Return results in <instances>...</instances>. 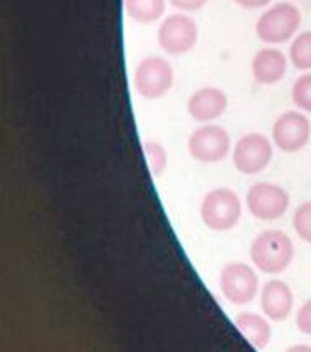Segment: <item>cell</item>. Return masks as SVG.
<instances>
[{
	"instance_id": "ffe728a7",
	"label": "cell",
	"mask_w": 311,
	"mask_h": 352,
	"mask_svg": "<svg viewBox=\"0 0 311 352\" xmlns=\"http://www.w3.org/2000/svg\"><path fill=\"white\" fill-rule=\"evenodd\" d=\"M295 323L300 333H303L306 336H311V299L306 300L299 309Z\"/></svg>"
},
{
	"instance_id": "7402d4cb",
	"label": "cell",
	"mask_w": 311,
	"mask_h": 352,
	"mask_svg": "<svg viewBox=\"0 0 311 352\" xmlns=\"http://www.w3.org/2000/svg\"><path fill=\"white\" fill-rule=\"evenodd\" d=\"M238 7L248 8V10H255V8H263L271 3V0H233Z\"/></svg>"
},
{
	"instance_id": "277c9868",
	"label": "cell",
	"mask_w": 311,
	"mask_h": 352,
	"mask_svg": "<svg viewBox=\"0 0 311 352\" xmlns=\"http://www.w3.org/2000/svg\"><path fill=\"white\" fill-rule=\"evenodd\" d=\"M133 85L144 99H159L174 87V69L164 57L150 56L139 60L133 74Z\"/></svg>"
},
{
	"instance_id": "9a60e30c",
	"label": "cell",
	"mask_w": 311,
	"mask_h": 352,
	"mask_svg": "<svg viewBox=\"0 0 311 352\" xmlns=\"http://www.w3.org/2000/svg\"><path fill=\"white\" fill-rule=\"evenodd\" d=\"M128 18L141 25L154 23L165 13V0H124Z\"/></svg>"
},
{
	"instance_id": "e0dca14e",
	"label": "cell",
	"mask_w": 311,
	"mask_h": 352,
	"mask_svg": "<svg viewBox=\"0 0 311 352\" xmlns=\"http://www.w3.org/2000/svg\"><path fill=\"white\" fill-rule=\"evenodd\" d=\"M143 151L144 156H146L152 177H159V175L164 174L169 164V155L164 144L161 142H156V140H146L143 143Z\"/></svg>"
},
{
	"instance_id": "30bf717a",
	"label": "cell",
	"mask_w": 311,
	"mask_h": 352,
	"mask_svg": "<svg viewBox=\"0 0 311 352\" xmlns=\"http://www.w3.org/2000/svg\"><path fill=\"white\" fill-rule=\"evenodd\" d=\"M311 124L299 111H287L273 125V142L284 153H297L308 144Z\"/></svg>"
},
{
	"instance_id": "52a82bcc",
	"label": "cell",
	"mask_w": 311,
	"mask_h": 352,
	"mask_svg": "<svg viewBox=\"0 0 311 352\" xmlns=\"http://www.w3.org/2000/svg\"><path fill=\"white\" fill-rule=\"evenodd\" d=\"M290 206V195L277 184L258 182L246 192V208L251 216L261 221L282 218Z\"/></svg>"
},
{
	"instance_id": "5b68a950",
	"label": "cell",
	"mask_w": 311,
	"mask_h": 352,
	"mask_svg": "<svg viewBox=\"0 0 311 352\" xmlns=\"http://www.w3.org/2000/svg\"><path fill=\"white\" fill-rule=\"evenodd\" d=\"M200 30L192 16L174 13L165 16L157 30V41L162 51L169 56H183L196 46Z\"/></svg>"
},
{
	"instance_id": "7a4b0ae2",
	"label": "cell",
	"mask_w": 311,
	"mask_h": 352,
	"mask_svg": "<svg viewBox=\"0 0 311 352\" xmlns=\"http://www.w3.org/2000/svg\"><path fill=\"white\" fill-rule=\"evenodd\" d=\"M200 214L211 231H231L242 216L240 197L231 188H214L203 198Z\"/></svg>"
},
{
	"instance_id": "d6986e66",
	"label": "cell",
	"mask_w": 311,
	"mask_h": 352,
	"mask_svg": "<svg viewBox=\"0 0 311 352\" xmlns=\"http://www.w3.org/2000/svg\"><path fill=\"white\" fill-rule=\"evenodd\" d=\"M292 224L301 241L311 243V201L301 203L299 208L295 210Z\"/></svg>"
},
{
	"instance_id": "8992f818",
	"label": "cell",
	"mask_w": 311,
	"mask_h": 352,
	"mask_svg": "<svg viewBox=\"0 0 311 352\" xmlns=\"http://www.w3.org/2000/svg\"><path fill=\"white\" fill-rule=\"evenodd\" d=\"M222 296L233 305H246L255 300L260 289L258 274L251 266L240 261H232L222 268L219 276Z\"/></svg>"
},
{
	"instance_id": "2e32d148",
	"label": "cell",
	"mask_w": 311,
	"mask_h": 352,
	"mask_svg": "<svg viewBox=\"0 0 311 352\" xmlns=\"http://www.w3.org/2000/svg\"><path fill=\"white\" fill-rule=\"evenodd\" d=\"M288 57L297 70H311V31H303L294 38L288 49Z\"/></svg>"
},
{
	"instance_id": "4fadbf2b",
	"label": "cell",
	"mask_w": 311,
	"mask_h": 352,
	"mask_svg": "<svg viewBox=\"0 0 311 352\" xmlns=\"http://www.w3.org/2000/svg\"><path fill=\"white\" fill-rule=\"evenodd\" d=\"M287 57L274 47H264L255 54L251 60V74L256 83L271 87L281 81L287 74Z\"/></svg>"
},
{
	"instance_id": "ba28073f",
	"label": "cell",
	"mask_w": 311,
	"mask_h": 352,
	"mask_svg": "<svg viewBox=\"0 0 311 352\" xmlns=\"http://www.w3.org/2000/svg\"><path fill=\"white\" fill-rule=\"evenodd\" d=\"M273 155L271 140L261 133H246L233 146L232 162L238 173L256 175L268 168Z\"/></svg>"
},
{
	"instance_id": "3957f363",
	"label": "cell",
	"mask_w": 311,
	"mask_h": 352,
	"mask_svg": "<svg viewBox=\"0 0 311 352\" xmlns=\"http://www.w3.org/2000/svg\"><path fill=\"white\" fill-rule=\"evenodd\" d=\"M301 25V13L294 3L281 2L268 8L256 21V36L264 44H282L294 38Z\"/></svg>"
},
{
	"instance_id": "5bb4252c",
	"label": "cell",
	"mask_w": 311,
	"mask_h": 352,
	"mask_svg": "<svg viewBox=\"0 0 311 352\" xmlns=\"http://www.w3.org/2000/svg\"><path fill=\"white\" fill-rule=\"evenodd\" d=\"M235 327L242 336L250 342L255 349H264L271 341L273 331L268 320L255 312H243L235 317Z\"/></svg>"
},
{
	"instance_id": "8fae6325",
	"label": "cell",
	"mask_w": 311,
	"mask_h": 352,
	"mask_svg": "<svg viewBox=\"0 0 311 352\" xmlns=\"http://www.w3.org/2000/svg\"><path fill=\"white\" fill-rule=\"evenodd\" d=\"M229 99L222 89L214 87L200 88L188 98L187 111L193 120L209 124L227 111Z\"/></svg>"
},
{
	"instance_id": "44dd1931",
	"label": "cell",
	"mask_w": 311,
	"mask_h": 352,
	"mask_svg": "<svg viewBox=\"0 0 311 352\" xmlns=\"http://www.w3.org/2000/svg\"><path fill=\"white\" fill-rule=\"evenodd\" d=\"M170 6L182 12H196L206 6L207 0H169Z\"/></svg>"
},
{
	"instance_id": "7c38bea8",
	"label": "cell",
	"mask_w": 311,
	"mask_h": 352,
	"mask_svg": "<svg viewBox=\"0 0 311 352\" xmlns=\"http://www.w3.org/2000/svg\"><path fill=\"white\" fill-rule=\"evenodd\" d=\"M260 302L266 317L273 322H282L294 309V294L281 279H271L261 289Z\"/></svg>"
},
{
	"instance_id": "ac0fdd59",
	"label": "cell",
	"mask_w": 311,
	"mask_h": 352,
	"mask_svg": "<svg viewBox=\"0 0 311 352\" xmlns=\"http://www.w3.org/2000/svg\"><path fill=\"white\" fill-rule=\"evenodd\" d=\"M292 101L300 111L311 112V74L301 75L292 87Z\"/></svg>"
},
{
	"instance_id": "6da1fadb",
	"label": "cell",
	"mask_w": 311,
	"mask_h": 352,
	"mask_svg": "<svg viewBox=\"0 0 311 352\" xmlns=\"http://www.w3.org/2000/svg\"><path fill=\"white\" fill-rule=\"evenodd\" d=\"M295 255L292 239L277 229L263 231L255 237L250 247L251 261L261 273L279 274L290 266Z\"/></svg>"
},
{
	"instance_id": "9c48e42d",
	"label": "cell",
	"mask_w": 311,
	"mask_h": 352,
	"mask_svg": "<svg viewBox=\"0 0 311 352\" xmlns=\"http://www.w3.org/2000/svg\"><path fill=\"white\" fill-rule=\"evenodd\" d=\"M187 146L193 160L211 164L227 157L231 153L232 140L224 127L205 124L190 135Z\"/></svg>"
}]
</instances>
